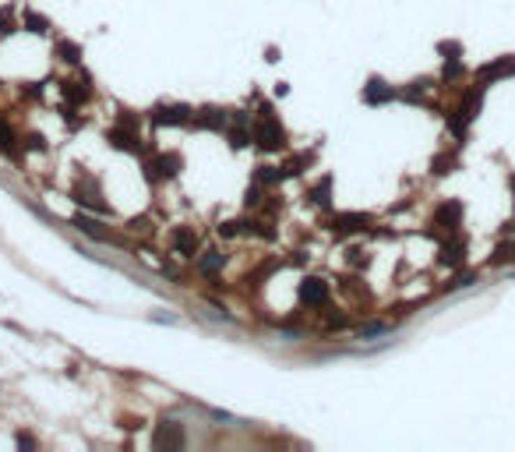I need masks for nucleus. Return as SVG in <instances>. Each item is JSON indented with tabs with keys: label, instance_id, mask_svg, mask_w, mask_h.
I'll return each mask as SVG.
<instances>
[{
	"label": "nucleus",
	"instance_id": "nucleus-5",
	"mask_svg": "<svg viewBox=\"0 0 515 452\" xmlns=\"http://www.w3.org/2000/svg\"><path fill=\"white\" fill-rule=\"evenodd\" d=\"M174 248H177L180 255H194V251H198V234L177 230V234H174Z\"/></svg>",
	"mask_w": 515,
	"mask_h": 452
},
{
	"label": "nucleus",
	"instance_id": "nucleus-9",
	"mask_svg": "<svg viewBox=\"0 0 515 452\" xmlns=\"http://www.w3.org/2000/svg\"><path fill=\"white\" fill-rule=\"evenodd\" d=\"M381 99H392V89H385L381 82H371V89H367V103H381Z\"/></svg>",
	"mask_w": 515,
	"mask_h": 452
},
{
	"label": "nucleus",
	"instance_id": "nucleus-7",
	"mask_svg": "<svg viewBox=\"0 0 515 452\" xmlns=\"http://www.w3.org/2000/svg\"><path fill=\"white\" fill-rule=\"evenodd\" d=\"M177 166H180V156L169 152V156L159 159V174H162V177H174V174H177Z\"/></svg>",
	"mask_w": 515,
	"mask_h": 452
},
{
	"label": "nucleus",
	"instance_id": "nucleus-1",
	"mask_svg": "<svg viewBox=\"0 0 515 452\" xmlns=\"http://www.w3.org/2000/svg\"><path fill=\"white\" fill-rule=\"evenodd\" d=\"M152 121L155 124H187L191 121V110L187 106H159L152 113Z\"/></svg>",
	"mask_w": 515,
	"mask_h": 452
},
{
	"label": "nucleus",
	"instance_id": "nucleus-10",
	"mask_svg": "<svg viewBox=\"0 0 515 452\" xmlns=\"http://www.w3.org/2000/svg\"><path fill=\"white\" fill-rule=\"evenodd\" d=\"M219 265H222V255H215V251H212V255H205V258L198 262V269H201V272H215Z\"/></svg>",
	"mask_w": 515,
	"mask_h": 452
},
{
	"label": "nucleus",
	"instance_id": "nucleus-14",
	"mask_svg": "<svg viewBox=\"0 0 515 452\" xmlns=\"http://www.w3.org/2000/svg\"><path fill=\"white\" fill-rule=\"evenodd\" d=\"M258 202H261V198H258V188H251V191H247V205H258Z\"/></svg>",
	"mask_w": 515,
	"mask_h": 452
},
{
	"label": "nucleus",
	"instance_id": "nucleus-6",
	"mask_svg": "<svg viewBox=\"0 0 515 452\" xmlns=\"http://www.w3.org/2000/svg\"><path fill=\"white\" fill-rule=\"evenodd\" d=\"M184 438H180V431L177 428H159V435H155V445H180Z\"/></svg>",
	"mask_w": 515,
	"mask_h": 452
},
{
	"label": "nucleus",
	"instance_id": "nucleus-11",
	"mask_svg": "<svg viewBox=\"0 0 515 452\" xmlns=\"http://www.w3.org/2000/svg\"><path fill=\"white\" fill-rule=\"evenodd\" d=\"M328 188H332V181H328V177H325V181H321V184H318V188H314V191H311V195H314V202H318V205H328Z\"/></svg>",
	"mask_w": 515,
	"mask_h": 452
},
{
	"label": "nucleus",
	"instance_id": "nucleus-4",
	"mask_svg": "<svg viewBox=\"0 0 515 452\" xmlns=\"http://www.w3.org/2000/svg\"><path fill=\"white\" fill-rule=\"evenodd\" d=\"M505 75H515V56H508V61H498L494 68L487 64V68L480 71V78H484V82H494V78H505Z\"/></svg>",
	"mask_w": 515,
	"mask_h": 452
},
{
	"label": "nucleus",
	"instance_id": "nucleus-8",
	"mask_svg": "<svg viewBox=\"0 0 515 452\" xmlns=\"http://www.w3.org/2000/svg\"><path fill=\"white\" fill-rule=\"evenodd\" d=\"M459 216H463V205H455V202H452V205H445V209L438 212V219H441V223H448V230H452V223L459 219Z\"/></svg>",
	"mask_w": 515,
	"mask_h": 452
},
{
	"label": "nucleus",
	"instance_id": "nucleus-12",
	"mask_svg": "<svg viewBox=\"0 0 515 452\" xmlns=\"http://www.w3.org/2000/svg\"><path fill=\"white\" fill-rule=\"evenodd\" d=\"M61 53H64V61H71V64H75L78 56H82V53H78V50H75L71 43H61Z\"/></svg>",
	"mask_w": 515,
	"mask_h": 452
},
{
	"label": "nucleus",
	"instance_id": "nucleus-3",
	"mask_svg": "<svg viewBox=\"0 0 515 452\" xmlns=\"http://www.w3.org/2000/svg\"><path fill=\"white\" fill-rule=\"evenodd\" d=\"M300 297H304L307 304H325L328 287H325V282H318V279H311V282H304V287H300Z\"/></svg>",
	"mask_w": 515,
	"mask_h": 452
},
{
	"label": "nucleus",
	"instance_id": "nucleus-13",
	"mask_svg": "<svg viewBox=\"0 0 515 452\" xmlns=\"http://www.w3.org/2000/svg\"><path fill=\"white\" fill-rule=\"evenodd\" d=\"M0 149H11V135H8L4 121H0Z\"/></svg>",
	"mask_w": 515,
	"mask_h": 452
},
{
	"label": "nucleus",
	"instance_id": "nucleus-2",
	"mask_svg": "<svg viewBox=\"0 0 515 452\" xmlns=\"http://www.w3.org/2000/svg\"><path fill=\"white\" fill-rule=\"evenodd\" d=\"M254 138H258L261 149H279V145H282V128H275L272 121H265V124H258Z\"/></svg>",
	"mask_w": 515,
	"mask_h": 452
}]
</instances>
